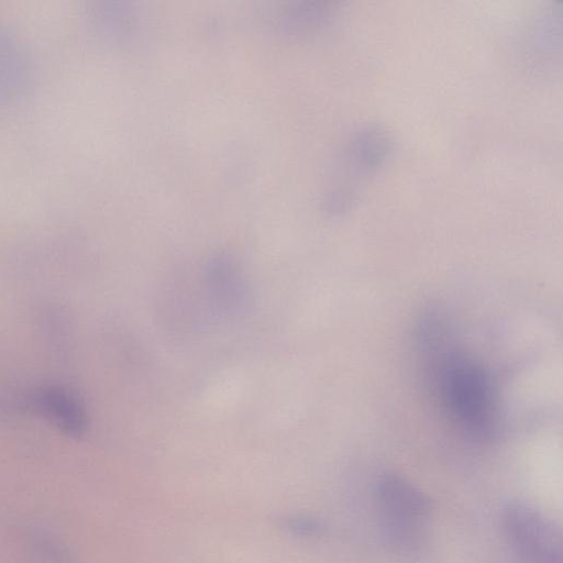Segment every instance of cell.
<instances>
[{"label":"cell","mask_w":563,"mask_h":563,"mask_svg":"<svg viewBox=\"0 0 563 563\" xmlns=\"http://www.w3.org/2000/svg\"><path fill=\"white\" fill-rule=\"evenodd\" d=\"M437 383L446 409L470 434L494 437L499 422L498 390L487 368L456 351L437 352Z\"/></svg>","instance_id":"cell-1"},{"label":"cell","mask_w":563,"mask_h":563,"mask_svg":"<svg viewBox=\"0 0 563 563\" xmlns=\"http://www.w3.org/2000/svg\"><path fill=\"white\" fill-rule=\"evenodd\" d=\"M377 488L388 534L401 547L417 545L429 515L426 496L396 474L383 477Z\"/></svg>","instance_id":"cell-2"},{"label":"cell","mask_w":563,"mask_h":563,"mask_svg":"<svg viewBox=\"0 0 563 563\" xmlns=\"http://www.w3.org/2000/svg\"><path fill=\"white\" fill-rule=\"evenodd\" d=\"M504 528L510 544L527 562H562L561 532L536 508L522 503L509 504L504 511Z\"/></svg>","instance_id":"cell-3"},{"label":"cell","mask_w":563,"mask_h":563,"mask_svg":"<svg viewBox=\"0 0 563 563\" xmlns=\"http://www.w3.org/2000/svg\"><path fill=\"white\" fill-rule=\"evenodd\" d=\"M206 286L217 308L239 313L247 305V288L242 273L227 258L213 260L206 269Z\"/></svg>","instance_id":"cell-4"}]
</instances>
